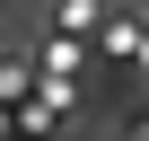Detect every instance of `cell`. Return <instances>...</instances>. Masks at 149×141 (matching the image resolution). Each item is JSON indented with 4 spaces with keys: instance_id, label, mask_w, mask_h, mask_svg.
<instances>
[]
</instances>
